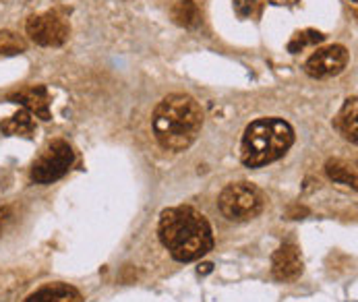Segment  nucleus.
Wrapping results in <instances>:
<instances>
[{
    "label": "nucleus",
    "instance_id": "obj_9",
    "mask_svg": "<svg viewBox=\"0 0 358 302\" xmlns=\"http://www.w3.org/2000/svg\"><path fill=\"white\" fill-rule=\"evenodd\" d=\"M8 100L23 106L31 116H38L42 120H50V96L48 89L44 85H34V87H25L13 96H8Z\"/></svg>",
    "mask_w": 358,
    "mask_h": 302
},
{
    "label": "nucleus",
    "instance_id": "obj_7",
    "mask_svg": "<svg viewBox=\"0 0 358 302\" xmlns=\"http://www.w3.org/2000/svg\"><path fill=\"white\" fill-rule=\"evenodd\" d=\"M346 64H348V50L340 44H334L310 54L305 62V71L313 79H327L340 75L346 69Z\"/></svg>",
    "mask_w": 358,
    "mask_h": 302
},
{
    "label": "nucleus",
    "instance_id": "obj_8",
    "mask_svg": "<svg viewBox=\"0 0 358 302\" xmlns=\"http://www.w3.org/2000/svg\"><path fill=\"white\" fill-rule=\"evenodd\" d=\"M271 273L278 282H294L303 275V257L296 245H282L273 252Z\"/></svg>",
    "mask_w": 358,
    "mask_h": 302
},
{
    "label": "nucleus",
    "instance_id": "obj_16",
    "mask_svg": "<svg viewBox=\"0 0 358 302\" xmlns=\"http://www.w3.org/2000/svg\"><path fill=\"white\" fill-rule=\"evenodd\" d=\"M25 50V42L13 31H0V56H15Z\"/></svg>",
    "mask_w": 358,
    "mask_h": 302
},
{
    "label": "nucleus",
    "instance_id": "obj_20",
    "mask_svg": "<svg viewBox=\"0 0 358 302\" xmlns=\"http://www.w3.org/2000/svg\"><path fill=\"white\" fill-rule=\"evenodd\" d=\"M352 2H357V0H352Z\"/></svg>",
    "mask_w": 358,
    "mask_h": 302
},
{
    "label": "nucleus",
    "instance_id": "obj_15",
    "mask_svg": "<svg viewBox=\"0 0 358 302\" xmlns=\"http://www.w3.org/2000/svg\"><path fill=\"white\" fill-rule=\"evenodd\" d=\"M325 40V36L321 31H315V29H305V31H299L292 36V40L288 42V50L292 54H299V52L313 48L317 44H321Z\"/></svg>",
    "mask_w": 358,
    "mask_h": 302
},
{
    "label": "nucleus",
    "instance_id": "obj_13",
    "mask_svg": "<svg viewBox=\"0 0 358 302\" xmlns=\"http://www.w3.org/2000/svg\"><path fill=\"white\" fill-rule=\"evenodd\" d=\"M4 135H13V137H31L36 133V120L31 118V114L23 108L19 112H15L10 118H6L0 124Z\"/></svg>",
    "mask_w": 358,
    "mask_h": 302
},
{
    "label": "nucleus",
    "instance_id": "obj_1",
    "mask_svg": "<svg viewBox=\"0 0 358 302\" xmlns=\"http://www.w3.org/2000/svg\"><path fill=\"white\" fill-rule=\"evenodd\" d=\"M157 236L174 261L191 263L213 249V230L201 211L180 205L162 211Z\"/></svg>",
    "mask_w": 358,
    "mask_h": 302
},
{
    "label": "nucleus",
    "instance_id": "obj_18",
    "mask_svg": "<svg viewBox=\"0 0 358 302\" xmlns=\"http://www.w3.org/2000/svg\"><path fill=\"white\" fill-rule=\"evenodd\" d=\"M10 217H13L10 207H0V236H2V232L6 230V226H8Z\"/></svg>",
    "mask_w": 358,
    "mask_h": 302
},
{
    "label": "nucleus",
    "instance_id": "obj_19",
    "mask_svg": "<svg viewBox=\"0 0 358 302\" xmlns=\"http://www.w3.org/2000/svg\"><path fill=\"white\" fill-rule=\"evenodd\" d=\"M211 267H213L211 263H203V265L199 267V273H209V271H211Z\"/></svg>",
    "mask_w": 358,
    "mask_h": 302
},
{
    "label": "nucleus",
    "instance_id": "obj_17",
    "mask_svg": "<svg viewBox=\"0 0 358 302\" xmlns=\"http://www.w3.org/2000/svg\"><path fill=\"white\" fill-rule=\"evenodd\" d=\"M257 6H259V2H257V0H234V10H236V15H238L241 19H249V17H253V15H255Z\"/></svg>",
    "mask_w": 358,
    "mask_h": 302
},
{
    "label": "nucleus",
    "instance_id": "obj_14",
    "mask_svg": "<svg viewBox=\"0 0 358 302\" xmlns=\"http://www.w3.org/2000/svg\"><path fill=\"white\" fill-rule=\"evenodd\" d=\"M325 172L334 182L348 185V187L357 189V168H355V164H350L346 159H340V157H334V159H327Z\"/></svg>",
    "mask_w": 358,
    "mask_h": 302
},
{
    "label": "nucleus",
    "instance_id": "obj_12",
    "mask_svg": "<svg viewBox=\"0 0 358 302\" xmlns=\"http://www.w3.org/2000/svg\"><path fill=\"white\" fill-rule=\"evenodd\" d=\"M172 21L185 29H195L201 25V8L195 0H178L172 6Z\"/></svg>",
    "mask_w": 358,
    "mask_h": 302
},
{
    "label": "nucleus",
    "instance_id": "obj_10",
    "mask_svg": "<svg viewBox=\"0 0 358 302\" xmlns=\"http://www.w3.org/2000/svg\"><path fill=\"white\" fill-rule=\"evenodd\" d=\"M358 100L357 98H348L344 101L342 110L338 112L334 127L338 129V133L350 141V143H358Z\"/></svg>",
    "mask_w": 358,
    "mask_h": 302
},
{
    "label": "nucleus",
    "instance_id": "obj_3",
    "mask_svg": "<svg viewBox=\"0 0 358 302\" xmlns=\"http://www.w3.org/2000/svg\"><path fill=\"white\" fill-rule=\"evenodd\" d=\"M294 143L292 127L282 118H259L245 129L241 159L247 168H263L280 157Z\"/></svg>",
    "mask_w": 358,
    "mask_h": 302
},
{
    "label": "nucleus",
    "instance_id": "obj_4",
    "mask_svg": "<svg viewBox=\"0 0 358 302\" xmlns=\"http://www.w3.org/2000/svg\"><path fill=\"white\" fill-rule=\"evenodd\" d=\"M265 197L251 182H232L228 185L220 197L217 207L230 222H249L263 211Z\"/></svg>",
    "mask_w": 358,
    "mask_h": 302
},
{
    "label": "nucleus",
    "instance_id": "obj_11",
    "mask_svg": "<svg viewBox=\"0 0 358 302\" xmlns=\"http://www.w3.org/2000/svg\"><path fill=\"white\" fill-rule=\"evenodd\" d=\"M25 302H83V296L69 284H48L34 292Z\"/></svg>",
    "mask_w": 358,
    "mask_h": 302
},
{
    "label": "nucleus",
    "instance_id": "obj_2",
    "mask_svg": "<svg viewBox=\"0 0 358 302\" xmlns=\"http://www.w3.org/2000/svg\"><path fill=\"white\" fill-rule=\"evenodd\" d=\"M154 135L168 151L189 150L203 127V110L187 94H170L155 106Z\"/></svg>",
    "mask_w": 358,
    "mask_h": 302
},
{
    "label": "nucleus",
    "instance_id": "obj_6",
    "mask_svg": "<svg viewBox=\"0 0 358 302\" xmlns=\"http://www.w3.org/2000/svg\"><path fill=\"white\" fill-rule=\"evenodd\" d=\"M27 36L44 48H58L71 36V25L56 10H48L42 15H31L25 23Z\"/></svg>",
    "mask_w": 358,
    "mask_h": 302
},
{
    "label": "nucleus",
    "instance_id": "obj_5",
    "mask_svg": "<svg viewBox=\"0 0 358 302\" xmlns=\"http://www.w3.org/2000/svg\"><path fill=\"white\" fill-rule=\"evenodd\" d=\"M75 161V151L66 141H52L46 151L36 159L31 178L38 185H52L62 178Z\"/></svg>",
    "mask_w": 358,
    "mask_h": 302
}]
</instances>
